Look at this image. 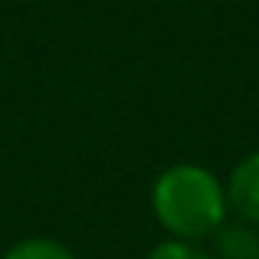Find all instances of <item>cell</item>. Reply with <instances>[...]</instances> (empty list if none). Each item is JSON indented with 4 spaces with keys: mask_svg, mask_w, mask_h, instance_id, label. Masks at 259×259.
Listing matches in <instances>:
<instances>
[{
    "mask_svg": "<svg viewBox=\"0 0 259 259\" xmlns=\"http://www.w3.org/2000/svg\"><path fill=\"white\" fill-rule=\"evenodd\" d=\"M151 210L174 240H200L227 223V187L200 164H171L151 187Z\"/></svg>",
    "mask_w": 259,
    "mask_h": 259,
    "instance_id": "cell-1",
    "label": "cell"
},
{
    "mask_svg": "<svg viewBox=\"0 0 259 259\" xmlns=\"http://www.w3.org/2000/svg\"><path fill=\"white\" fill-rule=\"evenodd\" d=\"M227 203L246 223H259V151H249L227 181Z\"/></svg>",
    "mask_w": 259,
    "mask_h": 259,
    "instance_id": "cell-2",
    "label": "cell"
},
{
    "mask_svg": "<svg viewBox=\"0 0 259 259\" xmlns=\"http://www.w3.org/2000/svg\"><path fill=\"white\" fill-rule=\"evenodd\" d=\"M213 259H259V233L253 223H223L213 233Z\"/></svg>",
    "mask_w": 259,
    "mask_h": 259,
    "instance_id": "cell-3",
    "label": "cell"
},
{
    "mask_svg": "<svg viewBox=\"0 0 259 259\" xmlns=\"http://www.w3.org/2000/svg\"><path fill=\"white\" fill-rule=\"evenodd\" d=\"M4 259H76V256L56 240H23L13 249H7Z\"/></svg>",
    "mask_w": 259,
    "mask_h": 259,
    "instance_id": "cell-4",
    "label": "cell"
},
{
    "mask_svg": "<svg viewBox=\"0 0 259 259\" xmlns=\"http://www.w3.org/2000/svg\"><path fill=\"white\" fill-rule=\"evenodd\" d=\"M148 259H213V256L203 253L200 246H194L190 240H167L161 246H154V253Z\"/></svg>",
    "mask_w": 259,
    "mask_h": 259,
    "instance_id": "cell-5",
    "label": "cell"
}]
</instances>
